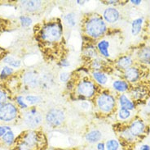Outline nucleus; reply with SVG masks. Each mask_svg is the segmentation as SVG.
<instances>
[{
	"mask_svg": "<svg viewBox=\"0 0 150 150\" xmlns=\"http://www.w3.org/2000/svg\"><path fill=\"white\" fill-rule=\"evenodd\" d=\"M106 30V25L100 17H92L86 24V34L93 38L101 36Z\"/></svg>",
	"mask_w": 150,
	"mask_h": 150,
	"instance_id": "1",
	"label": "nucleus"
},
{
	"mask_svg": "<svg viewBox=\"0 0 150 150\" xmlns=\"http://www.w3.org/2000/svg\"><path fill=\"white\" fill-rule=\"evenodd\" d=\"M38 139L37 135L35 133H30L26 135L21 145L19 146V150H33L37 146Z\"/></svg>",
	"mask_w": 150,
	"mask_h": 150,
	"instance_id": "7",
	"label": "nucleus"
},
{
	"mask_svg": "<svg viewBox=\"0 0 150 150\" xmlns=\"http://www.w3.org/2000/svg\"><path fill=\"white\" fill-rule=\"evenodd\" d=\"M104 17L109 23L116 22L119 18V12L114 8H109L104 11Z\"/></svg>",
	"mask_w": 150,
	"mask_h": 150,
	"instance_id": "11",
	"label": "nucleus"
},
{
	"mask_svg": "<svg viewBox=\"0 0 150 150\" xmlns=\"http://www.w3.org/2000/svg\"><path fill=\"white\" fill-rule=\"evenodd\" d=\"M6 94H4L3 91H0V108L4 105V103L6 101Z\"/></svg>",
	"mask_w": 150,
	"mask_h": 150,
	"instance_id": "31",
	"label": "nucleus"
},
{
	"mask_svg": "<svg viewBox=\"0 0 150 150\" xmlns=\"http://www.w3.org/2000/svg\"><path fill=\"white\" fill-rule=\"evenodd\" d=\"M99 108L105 113H109L112 111L115 105V100L112 96L109 94H102L97 100Z\"/></svg>",
	"mask_w": 150,
	"mask_h": 150,
	"instance_id": "5",
	"label": "nucleus"
},
{
	"mask_svg": "<svg viewBox=\"0 0 150 150\" xmlns=\"http://www.w3.org/2000/svg\"><path fill=\"white\" fill-rule=\"evenodd\" d=\"M140 150H150V147L149 145H143L140 148Z\"/></svg>",
	"mask_w": 150,
	"mask_h": 150,
	"instance_id": "36",
	"label": "nucleus"
},
{
	"mask_svg": "<svg viewBox=\"0 0 150 150\" xmlns=\"http://www.w3.org/2000/svg\"><path fill=\"white\" fill-rule=\"evenodd\" d=\"M125 76L126 78L131 81V82H135L139 77V72L138 69L135 67H130L125 71Z\"/></svg>",
	"mask_w": 150,
	"mask_h": 150,
	"instance_id": "12",
	"label": "nucleus"
},
{
	"mask_svg": "<svg viewBox=\"0 0 150 150\" xmlns=\"http://www.w3.org/2000/svg\"><path fill=\"white\" fill-rule=\"evenodd\" d=\"M119 117H120L122 120H126L129 118V116H131V113H130V110L128 109L123 108H121L119 110Z\"/></svg>",
	"mask_w": 150,
	"mask_h": 150,
	"instance_id": "25",
	"label": "nucleus"
},
{
	"mask_svg": "<svg viewBox=\"0 0 150 150\" xmlns=\"http://www.w3.org/2000/svg\"><path fill=\"white\" fill-rule=\"evenodd\" d=\"M109 43L108 41H106V40H102L98 44V49H99L102 55H104L105 57L109 56Z\"/></svg>",
	"mask_w": 150,
	"mask_h": 150,
	"instance_id": "18",
	"label": "nucleus"
},
{
	"mask_svg": "<svg viewBox=\"0 0 150 150\" xmlns=\"http://www.w3.org/2000/svg\"><path fill=\"white\" fill-rule=\"evenodd\" d=\"M26 101L30 103V104H36L38 103L39 102L41 101V98L38 97V96H33V95H30V96H27L25 98Z\"/></svg>",
	"mask_w": 150,
	"mask_h": 150,
	"instance_id": "27",
	"label": "nucleus"
},
{
	"mask_svg": "<svg viewBox=\"0 0 150 150\" xmlns=\"http://www.w3.org/2000/svg\"><path fill=\"white\" fill-rule=\"evenodd\" d=\"M69 79V74L68 72H62L60 75V80L62 82H67Z\"/></svg>",
	"mask_w": 150,
	"mask_h": 150,
	"instance_id": "30",
	"label": "nucleus"
},
{
	"mask_svg": "<svg viewBox=\"0 0 150 150\" xmlns=\"http://www.w3.org/2000/svg\"><path fill=\"white\" fill-rule=\"evenodd\" d=\"M42 115L36 110H30V112L25 114V121L28 126L34 128L38 126L42 121Z\"/></svg>",
	"mask_w": 150,
	"mask_h": 150,
	"instance_id": "6",
	"label": "nucleus"
},
{
	"mask_svg": "<svg viewBox=\"0 0 150 150\" xmlns=\"http://www.w3.org/2000/svg\"><path fill=\"white\" fill-rule=\"evenodd\" d=\"M112 86L114 90H117L119 92H125L128 90V84L123 80H116L112 84Z\"/></svg>",
	"mask_w": 150,
	"mask_h": 150,
	"instance_id": "19",
	"label": "nucleus"
},
{
	"mask_svg": "<svg viewBox=\"0 0 150 150\" xmlns=\"http://www.w3.org/2000/svg\"><path fill=\"white\" fill-rule=\"evenodd\" d=\"M95 90H96V88H95L93 83L88 81V80L82 81L78 87V92L79 93V94H81L82 96L88 98L93 96V94H95Z\"/></svg>",
	"mask_w": 150,
	"mask_h": 150,
	"instance_id": "8",
	"label": "nucleus"
},
{
	"mask_svg": "<svg viewBox=\"0 0 150 150\" xmlns=\"http://www.w3.org/2000/svg\"><path fill=\"white\" fill-rule=\"evenodd\" d=\"M0 137L4 142L11 144L14 139V134L11 131V128L8 126H0Z\"/></svg>",
	"mask_w": 150,
	"mask_h": 150,
	"instance_id": "9",
	"label": "nucleus"
},
{
	"mask_svg": "<svg viewBox=\"0 0 150 150\" xmlns=\"http://www.w3.org/2000/svg\"><path fill=\"white\" fill-rule=\"evenodd\" d=\"M62 34V29L60 24L49 23L42 30V38L48 42L57 41Z\"/></svg>",
	"mask_w": 150,
	"mask_h": 150,
	"instance_id": "2",
	"label": "nucleus"
},
{
	"mask_svg": "<svg viewBox=\"0 0 150 150\" xmlns=\"http://www.w3.org/2000/svg\"><path fill=\"white\" fill-rule=\"evenodd\" d=\"M64 21L67 23L68 25L71 26V27H74L76 25V18H75V15L74 13H69L65 16L64 17Z\"/></svg>",
	"mask_w": 150,
	"mask_h": 150,
	"instance_id": "24",
	"label": "nucleus"
},
{
	"mask_svg": "<svg viewBox=\"0 0 150 150\" xmlns=\"http://www.w3.org/2000/svg\"><path fill=\"white\" fill-rule=\"evenodd\" d=\"M64 120V113L62 110L58 108H52L49 111L47 116L46 121L49 126L56 127L60 126Z\"/></svg>",
	"mask_w": 150,
	"mask_h": 150,
	"instance_id": "3",
	"label": "nucleus"
},
{
	"mask_svg": "<svg viewBox=\"0 0 150 150\" xmlns=\"http://www.w3.org/2000/svg\"><path fill=\"white\" fill-rule=\"evenodd\" d=\"M131 3L133 4H135V5H138V4H139L141 3V1H139V0H138V1H134V0H132Z\"/></svg>",
	"mask_w": 150,
	"mask_h": 150,
	"instance_id": "37",
	"label": "nucleus"
},
{
	"mask_svg": "<svg viewBox=\"0 0 150 150\" xmlns=\"http://www.w3.org/2000/svg\"><path fill=\"white\" fill-rule=\"evenodd\" d=\"M101 139V133L99 131H92L86 135V139L90 143H96Z\"/></svg>",
	"mask_w": 150,
	"mask_h": 150,
	"instance_id": "17",
	"label": "nucleus"
},
{
	"mask_svg": "<svg viewBox=\"0 0 150 150\" xmlns=\"http://www.w3.org/2000/svg\"><path fill=\"white\" fill-rule=\"evenodd\" d=\"M17 103H18L21 106L22 108H27V105L23 102V98L22 97H18L17 98Z\"/></svg>",
	"mask_w": 150,
	"mask_h": 150,
	"instance_id": "32",
	"label": "nucleus"
},
{
	"mask_svg": "<svg viewBox=\"0 0 150 150\" xmlns=\"http://www.w3.org/2000/svg\"><path fill=\"white\" fill-rule=\"evenodd\" d=\"M106 150H117L119 144L115 139H110L106 143Z\"/></svg>",
	"mask_w": 150,
	"mask_h": 150,
	"instance_id": "23",
	"label": "nucleus"
},
{
	"mask_svg": "<svg viewBox=\"0 0 150 150\" xmlns=\"http://www.w3.org/2000/svg\"><path fill=\"white\" fill-rule=\"evenodd\" d=\"M98 150H105V144L103 143H100L97 146Z\"/></svg>",
	"mask_w": 150,
	"mask_h": 150,
	"instance_id": "35",
	"label": "nucleus"
},
{
	"mask_svg": "<svg viewBox=\"0 0 150 150\" xmlns=\"http://www.w3.org/2000/svg\"><path fill=\"white\" fill-rule=\"evenodd\" d=\"M24 80H25V82L28 85H30V87H33V88L37 86L39 83L38 76L33 72H29V73L25 74Z\"/></svg>",
	"mask_w": 150,
	"mask_h": 150,
	"instance_id": "13",
	"label": "nucleus"
},
{
	"mask_svg": "<svg viewBox=\"0 0 150 150\" xmlns=\"http://www.w3.org/2000/svg\"><path fill=\"white\" fill-rule=\"evenodd\" d=\"M143 24V19L138 18L134 20L131 24V33L133 35H137L141 30Z\"/></svg>",
	"mask_w": 150,
	"mask_h": 150,
	"instance_id": "15",
	"label": "nucleus"
},
{
	"mask_svg": "<svg viewBox=\"0 0 150 150\" xmlns=\"http://www.w3.org/2000/svg\"><path fill=\"white\" fill-rule=\"evenodd\" d=\"M93 77L95 78V80L97 81L99 84L100 85H105V83L107 82V76L105 74L102 73V72H100V71H96L93 73Z\"/></svg>",
	"mask_w": 150,
	"mask_h": 150,
	"instance_id": "21",
	"label": "nucleus"
},
{
	"mask_svg": "<svg viewBox=\"0 0 150 150\" xmlns=\"http://www.w3.org/2000/svg\"><path fill=\"white\" fill-rule=\"evenodd\" d=\"M11 72H12V69L10 68L9 67H5L2 71L1 73V76L2 77H5V76H8V75H11Z\"/></svg>",
	"mask_w": 150,
	"mask_h": 150,
	"instance_id": "29",
	"label": "nucleus"
},
{
	"mask_svg": "<svg viewBox=\"0 0 150 150\" xmlns=\"http://www.w3.org/2000/svg\"><path fill=\"white\" fill-rule=\"evenodd\" d=\"M81 107L83 108V109H88L89 108V103L87 102H83L81 103Z\"/></svg>",
	"mask_w": 150,
	"mask_h": 150,
	"instance_id": "33",
	"label": "nucleus"
},
{
	"mask_svg": "<svg viewBox=\"0 0 150 150\" xmlns=\"http://www.w3.org/2000/svg\"><path fill=\"white\" fill-rule=\"evenodd\" d=\"M144 129H145V126H144V124L143 121L139 120H137L132 122V124L130 126V131H129L131 132V134L134 137L135 136H139L141 135L144 131Z\"/></svg>",
	"mask_w": 150,
	"mask_h": 150,
	"instance_id": "10",
	"label": "nucleus"
},
{
	"mask_svg": "<svg viewBox=\"0 0 150 150\" xmlns=\"http://www.w3.org/2000/svg\"><path fill=\"white\" fill-rule=\"evenodd\" d=\"M119 103H120L122 108H123L128 109V110H132L135 108L134 103L131 101H130V99L126 95H124V94L121 95L120 98H119Z\"/></svg>",
	"mask_w": 150,
	"mask_h": 150,
	"instance_id": "16",
	"label": "nucleus"
},
{
	"mask_svg": "<svg viewBox=\"0 0 150 150\" xmlns=\"http://www.w3.org/2000/svg\"><path fill=\"white\" fill-rule=\"evenodd\" d=\"M4 62L9 65L10 67H19L21 66V62L19 60H16L12 57H7L4 58Z\"/></svg>",
	"mask_w": 150,
	"mask_h": 150,
	"instance_id": "22",
	"label": "nucleus"
},
{
	"mask_svg": "<svg viewBox=\"0 0 150 150\" xmlns=\"http://www.w3.org/2000/svg\"><path fill=\"white\" fill-rule=\"evenodd\" d=\"M22 7L26 11H33L38 10L41 6V2L40 1H24L21 2Z\"/></svg>",
	"mask_w": 150,
	"mask_h": 150,
	"instance_id": "14",
	"label": "nucleus"
},
{
	"mask_svg": "<svg viewBox=\"0 0 150 150\" xmlns=\"http://www.w3.org/2000/svg\"><path fill=\"white\" fill-rule=\"evenodd\" d=\"M132 63V60H131V58L130 57H121L119 61L117 62V65L120 67L121 68H122V69H128V68L130 67V66Z\"/></svg>",
	"mask_w": 150,
	"mask_h": 150,
	"instance_id": "20",
	"label": "nucleus"
},
{
	"mask_svg": "<svg viewBox=\"0 0 150 150\" xmlns=\"http://www.w3.org/2000/svg\"><path fill=\"white\" fill-rule=\"evenodd\" d=\"M21 25H22V27H29L31 25V23H32V20L31 18H30L29 17H25V16H24V17H21Z\"/></svg>",
	"mask_w": 150,
	"mask_h": 150,
	"instance_id": "28",
	"label": "nucleus"
},
{
	"mask_svg": "<svg viewBox=\"0 0 150 150\" xmlns=\"http://www.w3.org/2000/svg\"><path fill=\"white\" fill-rule=\"evenodd\" d=\"M60 65L62 67H68V66H69V62L67 60H62L60 62Z\"/></svg>",
	"mask_w": 150,
	"mask_h": 150,
	"instance_id": "34",
	"label": "nucleus"
},
{
	"mask_svg": "<svg viewBox=\"0 0 150 150\" xmlns=\"http://www.w3.org/2000/svg\"><path fill=\"white\" fill-rule=\"evenodd\" d=\"M17 110L11 103H6L0 108V119L4 121H10L15 119Z\"/></svg>",
	"mask_w": 150,
	"mask_h": 150,
	"instance_id": "4",
	"label": "nucleus"
},
{
	"mask_svg": "<svg viewBox=\"0 0 150 150\" xmlns=\"http://www.w3.org/2000/svg\"><path fill=\"white\" fill-rule=\"evenodd\" d=\"M140 58L144 62L150 60V49H145L143 50L140 53Z\"/></svg>",
	"mask_w": 150,
	"mask_h": 150,
	"instance_id": "26",
	"label": "nucleus"
}]
</instances>
